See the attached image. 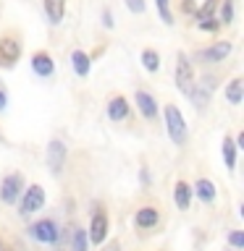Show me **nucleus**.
<instances>
[{
	"instance_id": "nucleus-3",
	"label": "nucleus",
	"mask_w": 244,
	"mask_h": 251,
	"mask_svg": "<svg viewBox=\"0 0 244 251\" xmlns=\"http://www.w3.org/2000/svg\"><path fill=\"white\" fill-rule=\"evenodd\" d=\"M163 118H165V133H168L171 144L179 147V149H184L186 141H189V126H186L184 113H181L176 105H171V102H168V105L163 107Z\"/></svg>"
},
{
	"instance_id": "nucleus-1",
	"label": "nucleus",
	"mask_w": 244,
	"mask_h": 251,
	"mask_svg": "<svg viewBox=\"0 0 244 251\" xmlns=\"http://www.w3.org/2000/svg\"><path fill=\"white\" fill-rule=\"evenodd\" d=\"M27 235L39 246H47V249H61L58 243L63 238V230H61V223L55 217H37L27 225Z\"/></svg>"
},
{
	"instance_id": "nucleus-15",
	"label": "nucleus",
	"mask_w": 244,
	"mask_h": 251,
	"mask_svg": "<svg viewBox=\"0 0 244 251\" xmlns=\"http://www.w3.org/2000/svg\"><path fill=\"white\" fill-rule=\"evenodd\" d=\"M31 71H34V76H39V78H50L55 74L53 55L47 50H37L34 55H31Z\"/></svg>"
},
{
	"instance_id": "nucleus-18",
	"label": "nucleus",
	"mask_w": 244,
	"mask_h": 251,
	"mask_svg": "<svg viewBox=\"0 0 244 251\" xmlns=\"http://www.w3.org/2000/svg\"><path fill=\"white\" fill-rule=\"evenodd\" d=\"M42 8L53 26H58L63 21V16H66V0H42Z\"/></svg>"
},
{
	"instance_id": "nucleus-33",
	"label": "nucleus",
	"mask_w": 244,
	"mask_h": 251,
	"mask_svg": "<svg viewBox=\"0 0 244 251\" xmlns=\"http://www.w3.org/2000/svg\"><path fill=\"white\" fill-rule=\"evenodd\" d=\"M228 251H231V249H228Z\"/></svg>"
},
{
	"instance_id": "nucleus-27",
	"label": "nucleus",
	"mask_w": 244,
	"mask_h": 251,
	"mask_svg": "<svg viewBox=\"0 0 244 251\" xmlns=\"http://www.w3.org/2000/svg\"><path fill=\"white\" fill-rule=\"evenodd\" d=\"M5 110H8V86L0 78V113H5Z\"/></svg>"
},
{
	"instance_id": "nucleus-20",
	"label": "nucleus",
	"mask_w": 244,
	"mask_h": 251,
	"mask_svg": "<svg viewBox=\"0 0 244 251\" xmlns=\"http://www.w3.org/2000/svg\"><path fill=\"white\" fill-rule=\"evenodd\" d=\"M223 97L228 105H242V100H244V81L239 76L231 78V81L226 84V89H223Z\"/></svg>"
},
{
	"instance_id": "nucleus-22",
	"label": "nucleus",
	"mask_w": 244,
	"mask_h": 251,
	"mask_svg": "<svg viewBox=\"0 0 244 251\" xmlns=\"http://www.w3.org/2000/svg\"><path fill=\"white\" fill-rule=\"evenodd\" d=\"M197 29H202V31H218L220 29L218 16H213V13H197Z\"/></svg>"
},
{
	"instance_id": "nucleus-25",
	"label": "nucleus",
	"mask_w": 244,
	"mask_h": 251,
	"mask_svg": "<svg viewBox=\"0 0 244 251\" xmlns=\"http://www.w3.org/2000/svg\"><path fill=\"white\" fill-rule=\"evenodd\" d=\"M155 8L160 13V21L173 26V13H171V0H155Z\"/></svg>"
},
{
	"instance_id": "nucleus-30",
	"label": "nucleus",
	"mask_w": 244,
	"mask_h": 251,
	"mask_svg": "<svg viewBox=\"0 0 244 251\" xmlns=\"http://www.w3.org/2000/svg\"><path fill=\"white\" fill-rule=\"evenodd\" d=\"M0 144H5V136H3V133H0Z\"/></svg>"
},
{
	"instance_id": "nucleus-4",
	"label": "nucleus",
	"mask_w": 244,
	"mask_h": 251,
	"mask_svg": "<svg viewBox=\"0 0 244 251\" xmlns=\"http://www.w3.org/2000/svg\"><path fill=\"white\" fill-rule=\"evenodd\" d=\"M47 204V191L42 183H27L21 191V199H19V217L21 220H31L34 215H39V212L45 209Z\"/></svg>"
},
{
	"instance_id": "nucleus-11",
	"label": "nucleus",
	"mask_w": 244,
	"mask_h": 251,
	"mask_svg": "<svg viewBox=\"0 0 244 251\" xmlns=\"http://www.w3.org/2000/svg\"><path fill=\"white\" fill-rule=\"evenodd\" d=\"M105 113H108L110 123H129L131 121V102L126 100L123 94H110Z\"/></svg>"
},
{
	"instance_id": "nucleus-2",
	"label": "nucleus",
	"mask_w": 244,
	"mask_h": 251,
	"mask_svg": "<svg viewBox=\"0 0 244 251\" xmlns=\"http://www.w3.org/2000/svg\"><path fill=\"white\" fill-rule=\"evenodd\" d=\"M163 207L157 201H145L134 209L131 215V227L137 235H152L157 233V227L163 225Z\"/></svg>"
},
{
	"instance_id": "nucleus-26",
	"label": "nucleus",
	"mask_w": 244,
	"mask_h": 251,
	"mask_svg": "<svg viewBox=\"0 0 244 251\" xmlns=\"http://www.w3.org/2000/svg\"><path fill=\"white\" fill-rule=\"evenodd\" d=\"M97 251H123V243L121 238H108L102 246H97Z\"/></svg>"
},
{
	"instance_id": "nucleus-7",
	"label": "nucleus",
	"mask_w": 244,
	"mask_h": 251,
	"mask_svg": "<svg viewBox=\"0 0 244 251\" xmlns=\"http://www.w3.org/2000/svg\"><path fill=\"white\" fill-rule=\"evenodd\" d=\"M27 186V178H24L21 170H11L0 178V204L5 207H16L21 199V191Z\"/></svg>"
},
{
	"instance_id": "nucleus-21",
	"label": "nucleus",
	"mask_w": 244,
	"mask_h": 251,
	"mask_svg": "<svg viewBox=\"0 0 244 251\" xmlns=\"http://www.w3.org/2000/svg\"><path fill=\"white\" fill-rule=\"evenodd\" d=\"M142 66H145V71H150V74H157V71H160V55H157V50L145 47V50H142Z\"/></svg>"
},
{
	"instance_id": "nucleus-16",
	"label": "nucleus",
	"mask_w": 244,
	"mask_h": 251,
	"mask_svg": "<svg viewBox=\"0 0 244 251\" xmlns=\"http://www.w3.org/2000/svg\"><path fill=\"white\" fill-rule=\"evenodd\" d=\"M220 157H223V162H226V170L234 173L236 162H239V149L234 144V133H226L223 141H220Z\"/></svg>"
},
{
	"instance_id": "nucleus-29",
	"label": "nucleus",
	"mask_w": 244,
	"mask_h": 251,
	"mask_svg": "<svg viewBox=\"0 0 244 251\" xmlns=\"http://www.w3.org/2000/svg\"><path fill=\"white\" fill-rule=\"evenodd\" d=\"M102 24H105V29L113 26V16H110V11H102Z\"/></svg>"
},
{
	"instance_id": "nucleus-31",
	"label": "nucleus",
	"mask_w": 244,
	"mask_h": 251,
	"mask_svg": "<svg viewBox=\"0 0 244 251\" xmlns=\"http://www.w3.org/2000/svg\"><path fill=\"white\" fill-rule=\"evenodd\" d=\"M3 251H21V249H8V246H5V249H3Z\"/></svg>"
},
{
	"instance_id": "nucleus-13",
	"label": "nucleus",
	"mask_w": 244,
	"mask_h": 251,
	"mask_svg": "<svg viewBox=\"0 0 244 251\" xmlns=\"http://www.w3.org/2000/svg\"><path fill=\"white\" fill-rule=\"evenodd\" d=\"M234 50V42H228V39H223V42H213L210 47H205V50H200L194 55L200 63H223L228 55H231Z\"/></svg>"
},
{
	"instance_id": "nucleus-28",
	"label": "nucleus",
	"mask_w": 244,
	"mask_h": 251,
	"mask_svg": "<svg viewBox=\"0 0 244 251\" xmlns=\"http://www.w3.org/2000/svg\"><path fill=\"white\" fill-rule=\"evenodd\" d=\"M126 8H129L131 13H142L145 11V0H126Z\"/></svg>"
},
{
	"instance_id": "nucleus-14",
	"label": "nucleus",
	"mask_w": 244,
	"mask_h": 251,
	"mask_svg": "<svg viewBox=\"0 0 244 251\" xmlns=\"http://www.w3.org/2000/svg\"><path fill=\"white\" fill-rule=\"evenodd\" d=\"M192 183H189L186 178H176V183H173V204H176V209L181 212H189L192 209Z\"/></svg>"
},
{
	"instance_id": "nucleus-9",
	"label": "nucleus",
	"mask_w": 244,
	"mask_h": 251,
	"mask_svg": "<svg viewBox=\"0 0 244 251\" xmlns=\"http://www.w3.org/2000/svg\"><path fill=\"white\" fill-rule=\"evenodd\" d=\"M173 84H176V89L184 94V97H189V92L194 89L197 84V76H194V66L192 60H189V55L179 52L176 55V68H173Z\"/></svg>"
},
{
	"instance_id": "nucleus-6",
	"label": "nucleus",
	"mask_w": 244,
	"mask_h": 251,
	"mask_svg": "<svg viewBox=\"0 0 244 251\" xmlns=\"http://www.w3.org/2000/svg\"><path fill=\"white\" fill-rule=\"evenodd\" d=\"M21 52H24V42L19 31H3L0 34V68L13 71L21 60Z\"/></svg>"
},
{
	"instance_id": "nucleus-5",
	"label": "nucleus",
	"mask_w": 244,
	"mask_h": 251,
	"mask_svg": "<svg viewBox=\"0 0 244 251\" xmlns=\"http://www.w3.org/2000/svg\"><path fill=\"white\" fill-rule=\"evenodd\" d=\"M110 235V215L105 201H94L92 215H90V225H87V238H90V246H102Z\"/></svg>"
},
{
	"instance_id": "nucleus-19",
	"label": "nucleus",
	"mask_w": 244,
	"mask_h": 251,
	"mask_svg": "<svg viewBox=\"0 0 244 251\" xmlns=\"http://www.w3.org/2000/svg\"><path fill=\"white\" fill-rule=\"evenodd\" d=\"M71 68H74V74L76 76H90V71H92V58L87 55L84 50H74L71 52Z\"/></svg>"
},
{
	"instance_id": "nucleus-8",
	"label": "nucleus",
	"mask_w": 244,
	"mask_h": 251,
	"mask_svg": "<svg viewBox=\"0 0 244 251\" xmlns=\"http://www.w3.org/2000/svg\"><path fill=\"white\" fill-rule=\"evenodd\" d=\"M66 162H68V147L63 139H50L45 147V165L50 170L53 178H61L63 170H66Z\"/></svg>"
},
{
	"instance_id": "nucleus-12",
	"label": "nucleus",
	"mask_w": 244,
	"mask_h": 251,
	"mask_svg": "<svg viewBox=\"0 0 244 251\" xmlns=\"http://www.w3.org/2000/svg\"><path fill=\"white\" fill-rule=\"evenodd\" d=\"M192 196H194L200 204H205V207H213V204H215V199H218V186L213 183L208 176H200V178L192 183Z\"/></svg>"
},
{
	"instance_id": "nucleus-10",
	"label": "nucleus",
	"mask_w": 244,
	"mask_h": 251,
	"mask_svg": "<svg viewBox=\"0 0 244 251\" xmlns=\"http://www.w3.org/2000/svg\"><path fill=\"white\" fill-rule=\"evenodd\" d=\"M134 107L139 110V115L145 118L147 123H157V118H160V105H157V100L147 89L134 92Z\"/></svg>"
},
{
	"instance_id": "nucleus-24",
	"label": "nucleus",
	"mask_w": 244,
	"mask_h": 251,
	"mask_svg": "<svg viewBox=\"0 0 244 251\" xmlns=\"http://www.w3.org/2000/svg\"><path fill=\"white\" fill-rule=\"evenodd\" d=\"M226 243H228V249L231 251H244V233L242 230H228L226 233Z\"/></svg>"
},
{
	"instance_id": "nucleus-23",
	"label": "nucleus",
	"mask_w": 244,
	"mask_h": 251,
	"mask_svg": "<svg viewBox=\"0 0 244 251\" xmlns=\"http://www.w3.org/2000/svg\"><path fill=\"white\" fill-rule=\"evenodd\" d=\"M234 8H236V3L234 0H223L220 3V13H218V21H220V26H228V24H234Z\"/></svg>"
},
{
	"instance_id": "nucleus-17",
	"label": "nucleus",
	"mask_w": 244,
	"mask_h": 251,
	"mask_svg": "<svg viewBox=\"0 0 244 251\" xmlns=\"http://www.w3.org/2000/svg\"><path fill=\"white\" fill-rule=\"evenodd\" d=\"M68 251H90V238H87V227L71 225L68 227Z\"/></svg>"
},
{
	"instance_id": "nucleus-32",
	"label": "nucleus",
	"mask_w": 244,
	"mask_h": 251,
	"mask_svg": "<svg viewBox=\"0 0 244 251\" xmlns=\"http://www.w3.org/2000/svg\"><path fill=\"white\" fill-rule=\"evenodd\" d=\"M53 251H63V249H53Z\"/></svg>"
}]
</instances>
